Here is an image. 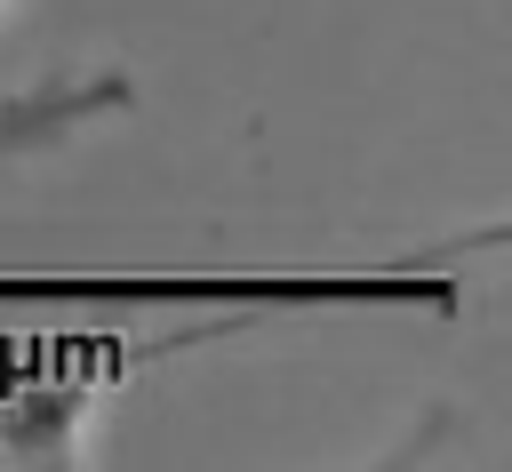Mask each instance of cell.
I'll return each instance as SVG.
<instances>
[{"instance_id":"cell-1","label":"cell","mask_w":512,"mask_h":472,"mask_svg":"<svg viewBox=\"0 0 512 472\" xmlns=\"http://www.w3.org/2000/svg\"><path fill=\"white\" fill-rule=\"evenodd\" d=\"M128 104H136L128 72H48L32 88H8L0 96V168L40 160V152L72 144L80 128H96V120H112Z\"/></svg>"},{"instance_id":"cell-2","label":"cell","mask_w":512,"mask_h":472,"mask_svg":"<svg viewBox=\"0 0 512 472\" xmlns=\"http://www.w3.org/2000/svg\"><path fill=\"white\" fill-rule=\"evenodd\" d=\"M96 392L64 376H0V464H80Z\"/></svg>"},{"instance_id":"cell-3","label":"cell","mask_w":512,"mask_h":472,"mask_svg":"<svg viewBox=\"0 0 512 472\" xmlns=\"http://www.w3.org/2000/svg\"><path fill=\"white\" fill-rule=\"evenodd\" d=\"M0 8H8V0H0Z\"/></svg>"}]
</instances>
